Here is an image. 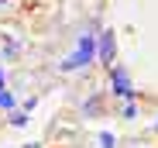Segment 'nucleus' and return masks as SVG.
I'll return each mask as SVG.
<instances>
[{
  "label": "nucleus",
  "mask_w": 158,
  "mask_h": 148,
  "mask_svg": "<svg viewBox=\"0 0 158 148\" xmlns=\"http://www.w3.org/2000/svg\"><path fill=\"white\" fill-rule=\"evenodd\" d=\"M93 59H96V38H93V35H83V38L76 41V52H72V55L62 62V72H76V69H86Z\"/></svg>",
  "instance_id": "1"
},
{
  "label": "nucleus",
  "mask_w": 158,
  "mask_h": 148,
  "mask_svg": "<svg viewBox=\"0 0 158 148\" xmlns=\"http://www.w3.org/2000/svg\"><path fill=\"white\" fill-rule=\"evenodd\" d=\"M110 93L114 96H120L124 104H131L134 100V86H131V76H127V69H120V66H110Z\"/></svg>",
  "instance_id": "2"
},
{
  "label": "nucleus",
  "mask_w": 158,
  "mask_h": 148,
  "mask_svg": "<svg viewBox=\"0 0 158 148\" xmlns=\"http://www.w3.org/2000/svg\"><path fill=\"white\" fill-rule=\"evenodd\" d=\"M96 55H100V62L103 66H114V55H117V41H114V31H103L100 38H96Z\"/></svg>",
  "instance_id": "3"
},
{
  "label": "nucleus",
  "mask_w": 158,
  "mask_h": 148,
  "mask_svg": "<svg viewBox=\"0 0 158 148\" xmlns=\"http://www.w3.org/2000/svg\"><path fill=\"white\" fill-rule=\"evenodd\" d=\"M0 110H17V100H14V93L7 86L0 90Z\"/></svg>",
  "instance_id": "4"
},
{
  "label": "nucleus",
  "mask_w": 158,
  "mask_h": 148,
  "mask_svg": "<svg viewBox=\"0 0 158 148\" xmlns=\"http://www.w3.org/2000/svg\"><path fill=\"white\" fill-rule=\"evenodd\" d=\"M10 124H14V128H24V124H28V117H24L21 110H10Z\"/></svg>",
  "instance_id": "5"
},
{
  "label": "nucleus",
  "mask_w": 158,
  "mask_h": 148,
  "mask_svg": "<svg viewBox=\"0 0 158 148\" xmlns=\"http://www.w3.org/2000/svg\"><path fill=\"white\" fill-rule=\"evenodd\" d=\"M120 114H124L127 121H131V117H138V107H134V100H131V104H124V110H120Z\"/></svg>",
  "instance_id": "6"
},
{
  "label": "nucleus",
  "mask_w": 158,
  "mask_h": 148,
  "mask_svg": "<svg viewBox=\"0 0 158 148\" xmlns=\"http://www.w3.org/2000/svg\"><path fill=\"white\" fill-rule=\"evenodd\" d=\"M100 145H103V148H114V145H117V138H114V134H107V131H103V134H100Z\"/></svg>",
  "instance_id": "7"
},
{
  "label": "nucleus",
  "mask_w": 158,
  "mask_h": 148,
  "mask_svg": "<svg viewBox=\"0 0 158 148\" xmlns=\"http://www.w3.org/2000/svg\"><path fill=\"white\" fill-rule=\"evenodd\" d=\"M4 86H7V72L0 69V90H4Z\"/></svg>",
  "instance_id": "8"
},
{
  "label": "nucleus",
  "mask_w": 158,
  "mask_h": 148,
  "mask_svg": "<svg viewBox=\"0 0 158 148\" xmlns=\"http://www.w3.org/2000/svg\"><path fill=\"white\" fill-rule=\"evenodd\" d=\"M0 4H7V0H0Z\"/></svg>",
  "instance_id": "9"
},
{
  "label": "nucleus",
  "mask_w": 158,
  "mask_h": 148,
  "mask_svg": "<svg viewBox=\"0 0 158 148\" xmlns=\"http://www.w3.org/2000/svg\"><path fill=\"white\" fill-rule=\"evenodd\" d=\"M155 128H158V124H155Z\"/></svg>",
  "instance_id": "10"
}]
</instances>
